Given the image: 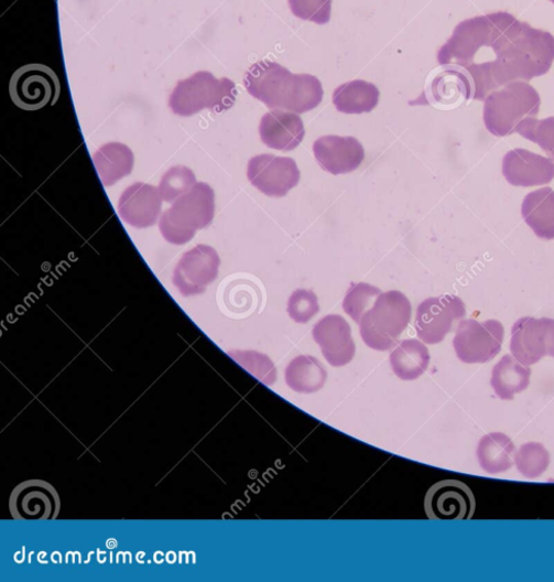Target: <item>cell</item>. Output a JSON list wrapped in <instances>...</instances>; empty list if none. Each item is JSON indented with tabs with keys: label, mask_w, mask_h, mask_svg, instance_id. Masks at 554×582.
<instances>
[{
	"label": "cell",
	"mask_w": 554,
	"mask_h": 582,
	"mask_svg": "<svg viewBox=\"0 0 554 582\" xmlns=\"http://www.w3.org/2000/svg\"><path fill=\"white\" fill-rule=\"evenodd\" d=\"M554 62V36L507 12L468 19L463 34V67L471 99L486 100L513 82L546 75Z\"/></svg>",
	"instance_id": "1"
},
{
	"label": "cell",
	"mask_w": 554,
	"mask_h": 582,
	"mask_svg": "<svg viewBox=\"0 0 554 582\" xmlns=\"http://www.w3.org/2000/svg\"><path fill=\"white\" fill-rule=\"evenodd\" d=\"M243 84L252 97L269 108L286 109L297 115L313 111L324 96L318 78L293 75L286 67L272 61H260L250 66Z\"/></svg>",
	"instance_id": "2"
},
{
	"label": "cell",
	"mask_w": 554,
	"mask_h": 582,
	"mask_svg": "<svg viewBox=\"0 0 554 582\" xmlns=\"http://www.w3.org/2000/svg\"><path fill=\"white\" fill-rule=\"evenodd\" d=\"M413 308L400 291L382 293L359 322L363 343L376 351L393 348L411 323Z\"/></svg>",
	"instance_id": "3"
},
{
	"label": "cell",
	"mask_w": 554,
	"mask_h": 582,
	"mask_svg": "<svg viewBox=\"0 0 554 582\" xmlns=\"http://www.w3.org/2000/svg\"><path fill=\"white\" fill-rule=\"evenodd\" d=\"M236 84L228 79H216L213 73L202 71L186 80L178 82L170 97L174 115L192 117L203 109L215 114L228 111L237 100Z\"/></svg>",
	"instance_id": "4"
},
{
	"label": "cell",
	"mask_w": 554,
	"mask_h": 582,
	"mask_svg": "<svg viewBox=\"0 0 554 582\" xmlns=\"http://www.w3.org/2000/svg\"><path fill=\"white\" fill-rule=\"evenodd\" d=\"M541 97L528 83L513 82L490 94L485 104V123L490 133L506 137L540 112Z\"/></svg>",
	"instance_id": "5"
},
{
	"label": "cell",
	"mask_w": 554,
	"mask_h": 582,
	"mask_svg": "<svg viewBox=\"0 0 554 582\" xmlns=\"http://www.w3.org/2000/svg\"><path fill=\"white\" fill-rule=\"evenodd\" d=\"M215 215L214 191L200 182L175 201L161 217L160 229L171 244L189 242L200 229L208 227Z\"/></svg>",
	"instance_id": "6"
},
{
	"label": "cell",
	"mask_w": 554,
	"mask_h": 582,
	"mask_svg": "<svg viewBox=\"0 0 554 582\" xmlns=\"http://www.w3.org/2000/svg\"><path fill=\"white\" fill-rule=\"evenodd\" d=\"M59 91V80L55 72L43 64H30L19 68L10 84L12 100L24 111H36L47 105H54Z\"/></svg>",
	"instance_id": "7"
},
{
	"label": "cell",
	"mask_w": 554,
	"mask_h": 582,
	"mask_svg": "<svg viewBox=\"0 0 554 582\" xmlns=\"http://www.w3.org/2000/svg\"><path fill=\"white\" fill-rule=\"evenodd\" d=\"M503 340L504 327L497 320H463L457 327L454 347L458 358L466 364L487 363L500 353Z\"/></svg>",
	"instance_id": "8"
},
{
	"label": "cell",
	"mask_w": 554,
	"mask_h": 582,
	"mask_svg": "<svg viewBox=\"0 0 554 582\" xmlns=\"http://www.w3.org/2000/svg\"><path fill=\"white\" fill-rule=\"evenodd\" d=\"M464 302L454 295L425 300L417 309L415 330L422 342L441 343L453 331L454 323L466 316Z\"/></svg>",
	"instance_id": "9"
},
{
	"label": "cell",
	"mask_w": 554,
	"mask_h": 582,
	"mask_svg": "<svg viewBox=\"0 0 554 582\" xmlns=\"http://www.w3.org/2000/svg\"><path fill=\"white\" fill-rule=\"evenodd\" d=\"M248 179L251 185L270 197H284L297 187L301 170L290 158L270 154L252 158L248 163Z\"/></svg>",
	"instance_id": "10"
},
{
	"label": "cell",
	"mask_w": 554,
	"mask_h": 582,
	"mask_svg": "<svg viewBox=\"0 0 554 582\" xmlns=\"http://www.w3.org/2000/svg\"><path fill=\"white\" fill-rule=\"evenodd\" d=\"M220 260L207 245L196 246L181 258L173 274V283L183 297L203 294L218 276Z\"/></svg>",
	"instance_id": "11"
},
{
	"label": "cell",
	"mask_w": 554,
	"mask_h": 582,
	"mask_svg": "<svg viewBox=\"0 0 554 582\" xmlns=\"http://www.w3.org/2000/svg\"><path fill=\"white\" fill-rule=\"evenodd\" d=\"M475 496L458 481L433 485L425 497V513L431 520H468L474 516Z\"/></svg>",
	"instance_id": "12"
},
{
	"label": "cell",
	"mask_w": 554,
	"mask_h": 582,
	"mask_svg": "<svg viewBox=\"0 0 554 582\" xmlns=\"http://www.w3.org/2000/svg\"><path fill=\"white\" fill-rule=\"evenodd\" d=\"M313 337L332 367H345L354 359L356 346L351 327L341 315L330 314L323 317L315 324Z\"/></svg>",
	"instance_id": "13"
},
{
	"label": "cell",
	"mask_w": 554,
	"mask_h": 582,
	"mask_svg": "<svg viewBox=\"0 0 554 582\" xmlns=\"http://www.w3.org/2000/svg\"><path fill=\"white\" fill-rule=\"evenodd\" d=\"M313 151L321 168L335 175L357 170L365 160L362 144L355 137H321L314 142Z\"/></svg>",
	"instance_id": "14"
},
{
	"label": "cell",
	"mask_w": 554,
	"mask_h": 582,
	"mask_svg": "<svg viewBox=\"0 0 554 582\" xmlns=\"http://www.w3.org/2000/svg\"><path fill=\"white\" fill-rule=\"evenodd\" d=\"M502 173L514 187L545 186L554 179V162L528 150L515 149L503 158Z\"/></svg>",
	"instance_id": "15"
},
{
	"label": "cell",
	"mask_w": 554,
	"mask_h": 582,
	"mask_svg": "<svg viewBox=\"0 0 554 582\" xmlns=\"http://www.w3.org/2000/svg\"><path fill=\"white\" fill-rule=\"evenodd\" d=\"M162 203L163 197L155 187L138 182L122 194L118 212L127 225L148 228L157 223Z\"/></svg>",
	"instance_id": "16"
},
{
	"label": "cell",
	"mask_w": 554,
	"mask_h": 582,
	"mask_svg": "<svg viewBox=\"0 0 554 582\" xmlns=\"http://www.w3.org/2000/svg\"><path fill=\"white\" fill-rule=\"evenodd\" d=\"M305 126L297 114L273 109L260 125L262 141L268 148L290 152L298 148L305 138Z\"/></svg>",
	"instance_id": "17"
},
{
	"label": "cell",
	"mask_w": 554,
	"mask_h": 582,
	"mask_svg": "<svg viewBox=\"0 0 554 582\" xmlns=\"http://www.w3.org/2000/svg\"><path fill=\"white\" fill-rule=\"evenodd\" d=\"M546 317L531 316L517 321L511 330L510 351L513 357L530 367L546 355Z\"/></svg>",
	"instance_id": "18"
},
{
	"label": "cell",
	"mask_w": 554,
	"mask_h": 582,
	"mask_svg": "<svg viewBox=\"0 0 554 582\" xmlns=\"http://www.w3.org/2000/svg\"><path fill=\"white\" fill-rule=\"evenodd\" d=\"M31 485L23 491L19 488L22 492L20 496L14 493L11 504L13 516L17 519L56 518L59 507L56 491L47 484H36V491H31Z\"/></svg>",
	"instance_id": "19"
},
{
	"label": "cell",
	"mask_w": 554,
	"mask_h": 582,
	"mask_svg": "<svg viewBox=\"0 0 554 582\" xmlns=\"http://www.w3.org/2000/svg\"><path fill=\"white\" fill-rule=\"evenodd\" d=\"M94 163L105 187H110L132 172L134 157L128 146L107 143L94 154Z\"/></svg>",
	"instance_id": "20"
},
{
	"label": "cell",
	"mask_w": 554,
	"mask_h": 582,
	"mask_svg": "<svg viewBox=\"0 0 554 582\" xmlns=\"http://www.w3.org/2000/svg\"><path fill=\"white\" fill-rule=\"evenodd\" d=\"M522 215L539 238L554 239V191L545 187L530 193L523 202Z\"/></svg>",
	"instance_id": "21"
},
{
	"label": "cell",
	"mask_w": 554,
	"mask_h": 582,
	"mask_svg": "<svg viewBox=\"0 0 554 582\" xmlns=\"http://www.w3.org/2000/svg\"><path fill=\"white\" fill-rule=\"evenodd\" d=\"M430 360L428 348L417 340L403 341L390 356L394 375L405 381L422 377L428 369Z\"/></svg>",
	"instance_id": "22"
},
{
	"label": "cell",
	"mask_w": 554,
	"mask_h": 582,
	"mask_svg": "<svg viewBox=\"0 0 554 582\" xmlns=\"http://www.w3.org/2000/svg\"><path fill=\"white\" fill-rule=\"evenodd\" d=\"M532 371L512 355H504L492 371L491 386L498 397L512 400L531 382Z\"/></svg>",
	"instance_id": "23"
},
{
	"label": "cell",
	"mask_w": 554,
	"mask_h": 582,
	"mask_svg": "<svg viewBox=\"0 0 554 582\" xmlns=\"http://www.w3.org/2000/svg\"><path fill=\"white\" fill-rule=\"evenodd\" d=\"M380 100V90L373 84L354 80L335 90L334 104L345 115L372 112Z\"/></svg>",
	"instance_id": "24"
},
{
	"label": "cell",
	"mask_w": 554,
	"mask_h": 582,
	"mask_svg": "<svg viewBox=\"0 0 554 582\" xmlns=\"http://www.w3.org/2000/svg\"><path fill=\"white\" fill-rule=\"evenodd\" d=\"M514 444L508 435L492 432L484 436L477 448L479 465L490 473L498 475L510 470L514 462Z\"/></svg>",
	"instance_id": "25"
},
{
	"label": "cell",
	"mask_w": 554,
	"mask_h": 582,
	"mask_svg": "<svg viewBox=\"0 0 554 582\" xmlns=\"http://www.w3.org/2000/svg\"><path fill=\"white\" fill-rule=\"evenodd\" d=\"M327 373L314 356L302 355L292 359L285 370L286 385L301 394H313L323 388Z\"/></svg>",
	"instance_id": "26"
},
{
	"label": "cell",
	"mask_w": 554,
	"mask_h": 582,
	"mask_svg": "<svg viewBox=\"0 0 554 582\" xmlns=\"http://www.w3.org/2000/svg\"><path fill=\"white\" fill-rule=\"evenodd\" d=\"M433 94L438 101L454 103L459 98L471 99L470 84L460 67L446 66L432 85Z\"/></svg>",
	"instance_id": "27"
},
{
	"label": "cell",
	"mask_w": 554,
	"mask_h": 582,
	"mask_svg": "<svg viewBox=\"0 0 554 582\" xmlns=\"http://www.w3.org/2000/svg\"><path fill=\"white\" fill-rule=\"evenodd\" d=\"M514 464L524 477L535 479L548 467L550 454L542 444L529 443L514 454Z\"/></svg>",
	"instance_id": "28"
},
{
	"label": "cell",
	"mask_w": 554,
	"mask_h": 582,
	"mask_svg": "<svg viewBox=\"0 0 554 582\" xmlns=\"http://www.w3.org/2000/svg\"><path fill=\"white\" fill-rule=\"evenodd\" d=\"M382 294L381 289L369 283L360 282L348 290L344 300V311L359 324L362 315L372 309V304Z\"/></svg>",
	"instance_id": "29"
},
{
	"label": "cell",
	"mask_w": 554,
	"mask_h": 582,
	"mask_svg": "<svg viewBox=\"0 0 554 582\" xmlns=\"http://www.w3.org/2000/svg\"><path fill=\"white\" fill-rule=\"evenodd\" d=\"M515 132L523 136L525 139L535 142L540 148L546 152L550 159L554 162V118L537 120L535 118H528L523 120Z\"/></svg>",
	"instance_id": "30"
},
{
	"label": "cell",
	"mask_w": 554,
	"mask_h": 582,
	"mask_svg": "<svg viewBox=\"0 0 554 582\" xmlns=\"http://www.w3.org/2000/svg\"><path fill=\"white\" fill-rule=\"evenodd\" d=\"M196 185L194 172L186 166H175L167 171L160 185V193L167 203L187 194Z\"/></svg>",
	"instance_id": "31"
},
{
	"label": "cell",
	"mask_w": 554,
	"mask_h": 582,
	"mask_svg": "<svg viewBox=\"0 0 554 582\" xmlns=\"http://www.w3.org/2000/svg\"><path fill=\"white\" fill-rule=\"evenodd\" d=\"M319 310L317 297L307 289L295 290L287 302V314L297 323L309 322Z\"/></svg>",
	"instance_id": "32"
},
{
	"label": "cell",
	"mask_w": 554,
	"mask_h": 582,
	"mask_svg": "<svg viewBox=\"0 0 554 582\" xmlns=\"http://www.w3.org/2000/svg\"><path fill=\"white\" fill-rule=\"evenodd\" d=\"M291 12L298 19L323 25L329 22L332 0H287Z\"/></svg>",
	"instance_id": "33"
},
{
	"label": "cell",
	"mask_w": 554,
	"mask_h": 582,
	"mask_svg": "<svg viewBox=\"0 0 554 582\" xmlns=\"http://www.w3.org/2000/svg\"><path fill=\"white\" fill-rule=\"evenodd\" d=\"M546 355L554 357V320L546 317L545 333Z\"/></svg>",
	"instance_id": "34"
},
{
	"label": "cell",
	"mask_w": 554,
	"mask_h": 582,
	"mask_svg": "<svg viewBox=\"0 0 554 582\" xmlns=\"http://www.w3.org/2000/svg\"><path fill=\"white\" fill-rule=\"evenodd\" d=\"M551 2L554 4V0H551Z\"/></svg>",
	"instance_id": "35"
}]
</instances>
